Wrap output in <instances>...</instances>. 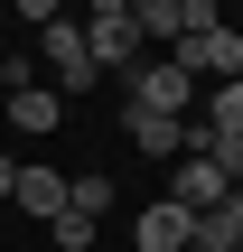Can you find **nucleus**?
<instances>
[{"label": "nucleus", "instance_id": "nucleus-1", "mask_svg": "<svg viewBox=\"0 0 243 252\" xmlns=\"http://www.w3.org/2000/svg\"><path fill=\"white\" fill-rule=\"evenodd\" d=\"M19 19L37 28V47H47V75H56V94H84V84H103V75H94V47H84V19H66V9H47V0H28Z\"/></svg>", "mask_w": 243, "mask_h": 252}, {"label": "nucleus", "instance_id": "nucleus-10", "mask_svg": "<svg viewBox=\"0 0 243 252\" xmlns=\"http://www.w3.org/2000/svg\"><path fill=\"white\" fill-rule=\"evenodd\" d=\"M131 19H140V37H178L187 47V0H131Z\"/></svg>", "mask_w": 243, "mask_h": 252}, {"label": "nucleus", "instance_id": "nucleus-8", "mask_svg": "<svg viewBox=\"0 0 243 252\" xmlns=\"http://www.w3.org/2000/svg\"><path fill=\"white\" fill-rule=\"evenodd\" d=\"M9 122H19V131H37V140H47V131H56V122H66V94H56V84H28V94H9Z\"/></svg>", "mask_w": 243, "mask_h": 252}, {"label": "nucleus", "instance_id": "nucleus-14", "mask_svg": "<svg viewBox=\"0 0 243 252\" xmlns=\"http://www.w3.org/2000/svg\"><path fill=\"white\" fill-rule=\"evenodd\" d=\"M0 84H9V94H28V84H37V56H28V47H9V56H0Z\"/></svg>", "mask_w": 243, "mask_h": 252}, {"label": "nucleus", "instance_id": "nucleus-13", "mask_svg": "<svg viewBox=\"0 0 243 252\" xmlns=\"http://www.w3.org/2000/svg\"><path fill=\"white\" fill-rule=\"evenodd\" d=\"M47 234H56V252H94V215H75V206H66Z\"/></svg>", "mask_w": 243, "mask_h": 252}, {"label": "nucleus", "instance_id": "nucleus-15", "mask_svg": "<svg viewBox=\"0 0 243 252\" xmlns=\"http://www.w3.org/2000/svg\"><path fill=\"white\" fill-rule=\"evenodd\" d=\"M215 168H225V178L243 187V131H234V140H215Z\"/></svg>", "mask_w": 243, "mask_h": 252}, {"label": "nucleus", "instance_id": "nucleus-5", "mask_svg": "<svg viewBox=\"0 0 243 252\" xmlns=\"http://www.w3.org/2000/svg\"><path fill=\"white\" fill-rule=\"evenodd\" d=\"M178 65H187V75H215V84H243V28L215 19L206 37H187V47H178Z\"/></svg>", "mask_w": 243, "mask_h": 252}, {"label": "nucleus", "instance_id": "nucleus-12", "mask_svg": "<svg viewBox=\"0 0 243 252\" xmlns=\"http://www.w3.org/2000/svg\"><path fill=\"white\" fill-rule=\"evenodd\" d=\"M66 206H75V215H94V224H103V215H112V178H75V187H66Z\"/></svg>", "mask_w": 243, "mask_h": 252}, {"label": "nucleus", "instance_id": "nucleus-11", "mask_svg": "<svg viewBox=\"0 0 243 252\" xmlns=\"http://www.w3.org/2000/svg\"><path fill=\"white\" fill-rule=\"evenodd\" d=\"M197 122H206L215 140H234V131H243V84H215V103H206Z\"/></svg>", "mask_w": 243, "mask_h": 252}, {"label": "nucleus", "instance_id": "nucleus-16", "mask_svg": "<svg viewBox=\"0 0 243 252\" xmlns=\"http://www.w3.org/2000/svg\"><path fill=\"white\" fill-rule=\"evenodd\" d=\"M9 187H19V159H0V196H9Z\"/></svg>", "mask_w": 243, "mask_h": 252}, {"label": "nucleus", "instance_id": "nucleus-4", "mask_svg": "<svg viewBox=\"0 0 243 252\" xmlns=\"http://www.w3.org/2000/svg\"><path fill=\"white\" fill-rule=\"evenodd\" d=\"M225 196H234V178L215 168V150H187V159L169 168V206H187V215H215Z\"/></svg>", "mask_w": 243, "mask_h": 252}, {"label": "nucleus", "instance_id": "nucleus-2", "mask_svg": "<svg viewBox=\"0 0 243 252\" xmlns=\"http://www.w3.org/2000/svg\"><path fill=\"white\" fill-rule=\"evenodd\" d=\"M122 103L150 112V122H187V112H197V75H187L178 56H150V65L122 75Z\"/></svg>", "mask_w": 243, "mask_h": 252}, {"label": "nucleus", "instance_id": "nucleus-9", "mask_svg": "<svg viewBox=\"0 0 243 252\" xmlns=\"http://www.w3.org/2000/svg\"><path fill=\"white\" fill-rule=\"evenodd\" d=\"M197 122V112H187ZM187 122H150V112H131V140L150 150V159H187Z\"/></svg>", "mask_w": 243, "mask_h": 252}, {"label": "nucleus", "instance_id": "nucleus-6", "mask_svg": "<svg viewBox=\"0 0 243 252\" xmlns=\"http://www.w3.org/2000/svg\"><path fill=\"white\" fill-rule=\"evenodd\" d=\"M66 187H75V178H56L47 159H28V168H19V187H9V206H28L37 224H56V215H66Z\"/></svg>", "mask_w": 243, "mask_h": 252}, {"label": "nucleus", "instance_id": "nucleus-7", "mask_svg": "<svg viewBox=\"0 0 243 252\" xmlns=\"http://www.w3.org/2000/svg\"><path fill=\"white\" fill-rule=\"evenodd\" d=\"M187 234H197V215H187V206H169V196H159V206H140V224H131V243H140V252H187Z\"/></svg>", "mask_w": 243, "mask_h": 252}, {"label": "nucleus", "instance_id": "nucleus-3", "mask_svg": "<svg viewBox=\"0 0 243 252\" xmlns=\"http://www.w3.org/2000/svg\"><path fill=\"white\" fill-rule=\"evenodd\" d=\"M84 47H94V75H131V65H140V19H131V0L84 9Z\"/></svg>", "mask_w": 243, "mask_h": 252}]
</instances>
